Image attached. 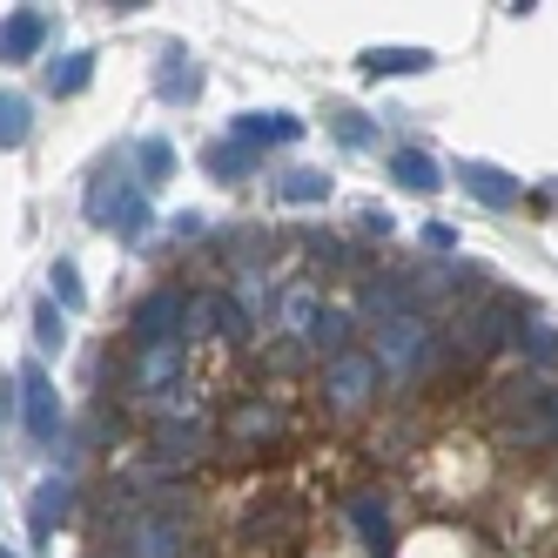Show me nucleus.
Returning a JSON list of instances; mask_svg holds the SVG:
<instances>
[{"mask_svg": "<svg viewBox=\"0 0 558 558\" xmlns=\"http://www.w3.org/2000/svg\"><path fill=\"white\" fill-rule=\"evenodd\" d=\"M337 135H343L350 148H364V142H371V129H364V114H337Z\"/></svg>", "mask_w": 558, "mask_h": 558, "instance_id": "nucleus-30", "label": "nucleus"}, {"mask_svg": "<svg viewBox=\"0 0 558 558\" xmlns=\"http://www.w3.org/2000/svg\"><path fill=\"white\" fill-rule=\"evenodd\" d=\"M48 283H54V296H61V310H82V269H74L68 256L48 269Z\"/></svg>", "mask_w": 558, "mask_h": 558, "instance_id": "nucleus-28", "label": "nucleus"}, {"mask_svg": "<svg viewBox=\"0 0 558 558\" xmlns=\"http://www.w3.org/2000/svg\"><path fill=\"white\" fill-rule=\"evenodd\" d=\"M235 310H243L250 324L269 310V276H263V269H243V276H235Z\"/></svg>", "mask_w": 558, "mask_h": 558, "instance_id": "nucleus-23", "label": "nucleus"}, {"mask_svg": "<svg viewBox=\"0 0 558 558\" xmlns=\"http://www.w3.org/2000/svg\"><path fill=\"white\" fill-rule=\"evenodd\" d=\"M316 310H324V296H316V283H290V290H283V303H276V324H283L290 337H310Z\"/></svg>", "mask_w": 558, "mask_h": 558, "instance_id": "nucleus-13", "label": "nucleus"}, {"mask_svg": "<svg viewBox=\"0 0 558 558\" xmlns=\"http://www.w3.org/2000/svg\"><path fill=\"white\" fill-rule=\"evenodd\" d=\"M229 430H235V437H276V430H283V417H276L269 404H250V411H235Z\"/></svg>", "mask_w": 558, "mask_h": 558, "instance_id": "nucleus-25", "label": "nucleus"}, {"mask_svg": "<svg viewBox=\"0 0 558 558\" xmlns=\"http://www.w3.org/2000/svg\"><path fill=\"white\" fill-rule=\"evenodd\" d=\"M390 175L404 182V189H437V182H445L437 155H424V148H397V155H390Z\"/></svg>", "mask_w": 558, "mask_h": 558, "instance_id": "nucleus-15", "label": "nucleus"}, {"mask_svg": "<svg viewBox=\"0 0 558 558\" xmlns=\"http://www.w3.org/2000/svg\"><path fill=\"white\" fill-rule=\"evenodd\" d=\"M377 371H390V377H411L424 356H430V324L411 310V316H390V324H377Z\"/></svg>", "mask_w": 558, "mask_h": 558, "instance_id": "nucleus-2", "label": "nucleus"}, {"mask_svg": "<svg viewBox=\"0 0 558 558\" xmlns=\"http://www.w3.org/2000/svg\"><path fill=\"white\" fill-rule=\"evenodd\" d=\"M135 162H142V175H135L142 189H162V182L175 175V148H169L162 135H148V142H135Z\"/></svg>", "mask_w": 558, "mask_h": 558, "instance_id": "nucleus-17", "label": "nucleus"}, {"mask_svg": "<svg viewBox=\"0 0 558 558\" xmlns=\"http://www.w3.org/2000/svg\"><path fill=\"white\" fill-rule=\"evenodd\" d=\"M276 195H283V203H324V195H330V175H316V169H290L283 182H276Z\"/></svg>", "mask_w": 558, "mask_h": 558, "instance_id": "nucleus-21", "label": "nucleus"}, {"mask_svg": "<svg viewBox=\"0 0 558 558\" xmlns=\"http://www.w3.org/2000/svg\"><path fill=\"white\" fill-rule=\"evenodd\" d=\"M155 88H162V101H195V88H203V74H195L189 61H175V68L162 74V82H155Z\"/></svg>", "mask_w": 558, "mask_h": 558, "instance_id": "nucleus-27", "label": "nucleus"}, {"mask_svg": "<svg viewBox=\"0 0 558 558\" xmlns=\"http://www.w3.org/2000/svg\"><path fill=\"white\" fill-rule=\"evenodd\" d=\"M303 135V122H296V114H283V108H276V114H235V122H229V142H243V148H269V142H296Z\"/></svg>", "mask_w": 558, "mask_h": 558, "instance_id": "nucleus-10", "label": "nucleus"}, {"mask_svg": "<svg viewBox=\"0 0 558 558\" xmlns=\"http://www.w3.org/2000/svg\"><path fill=\"white\" fill-rule=\"evenodd\" d=\"M0 558H14V551H8V545H0Z\"/></svg>", "mask_w": 558, "mask_h": 558, "instance_id": "nucleus-33", "label": "nucleus"}, {"mask_svg": "<svg viewBox=\"0 0 558 558\" xmlns=\"http://www.w3.org/2000/svg\"><path fill=\"white\" fill-rule=\"evenodd\" d=\"M518 445H558V390H551V404L532 424H518Z\"/></svg>", "mask_w": 558, "mask_h": 558, "instance_id": "nucleus-26", "label": "nucleus"}, {"mask_svg": "<svg viewBox=\"0 0 558 558\" xmlns=\"http://www.w3.org/2000/svg\"><path fill=\"white\" fill-rule=\"evenodd\" d=\"M34 135V101L14 95V88H0V148H21Z\"/></svg>", "mask_w": 558, "mask_h": 558, "instance_id": "nucleus-16", "label": "nucleus"}, {"mask_svg": "<svg viewBox=\"0 0 558 558\" xmlns=\"http://www.w3.org/2000/svg\"><path fill=\"white\" fill-rule=\"evenodd\" d=\"M343 337H350V316L343 310H316V324H310V350H330V356H343Z\"/></svg>", "mask_w": 558, "mask_h": 558, "instance_id": "nucleus-20", "label": "nucleus"}, {"mask_svg": "<svg viewBox=\"0 0 558 558\" xmlns=\"http://www.w3.org/2000/svg\"><path fill=\"white\" fill-rule=\"evenodd\" d=\"M48 48V14L41 8H21L0 21V61H34Z\"/></svg>", "mask_w": 558, "mask_h": 558, "instance_id": "nucleus-9", "label": "nucleus"}, {"mask_svg": "<svg viewBox=\"0 0 558 558\" xmlns=\"http://www.w3.org/2000/svg\"><path fill=\"white\" fill-rule=\"evenodd\" d=\"M88 74H95V54H61V61L48 68V88H54V95H82Z\"/></svg>", "mask_w": 558, "mask_h": 558, "instance_id": "nucleus-19", "label": "nucleus"}, {"mask_svg": "<svg viewBox=\"0 0 558 558\" xmlns=\"http://www.w3.org/2000/svg\"><path fill=\"white\" fill-rule=\"evenodd\" d=\"M464 189H471V203H485V209H511L518 203V182L505 169H492V162H471L464 169Z\"/></svg>", "mask_w": 558, "mask_h": 558, "instance_id": "nucleus-12", "label": "nucleus"}, {"mask_svg": "<svg viewBox=\"0 0 558 558\" xmlns=\"http://www.w3.org/2000/svg\"><path fill=\"white\" fill-rule=\"evenodd\" d=\"M182 350L189 343H135V364H129V390L135 397H169V390H182Z\"/></svg>", "mask_w": 558, "mask_h": 558, "instance_id": "nucleus-4", "label": "nucleus"}, {"mask_svg": "<svg viewBox=\"0 0 558 558\" xmlns=\"http://www.w3.org/2000/svg\"><path fill=\"white\" fill-rule=\"evenodd\" d=\"M424 243L430 250H458V235H451V222H424Z\"/></svg>", "mask_w": 558, "mask_h": 558, "instance_id": "nucleus-31", "label": "nucleus"}, {"mask_svg": "<svg viewBox=\"0 0 558 558\" xmlns=\"http://www.w3.org/2000/svg\"><path fill=\"white\" fill-rule=\"evenodd\" d=\"M216 330H222L229 343H250V316L235 310V296H216Z\"/></svg>", "mask_w": 558, "mask_h": 558, "instance_id": "nucleus-29", "label": "nucleus"}, {"mask_svg": "<svg viewBox=\"0 0 558 558\" xmlns=\"http://www.w3.org/2000/svg\"><path fill=\"white\" fill-rule=\"evenodd\" d=\"M82 209H88V222H108L114 235H142V229H148V195H142V182H135L122 162H101V169H95Z\"/></svg>", "mask_w": 558, "mask_h": 558, "instance_id": "nucleus-1", "label": "nucleus"}, {"mask_svg": "<svg viewBox=\"0 0 558 558\" xmlns=\"http://www.w3.org/2000/svg\"><path fill=\"white\" fill-rule=\"evenodd\" d=\"M68 498H74L68 477H41V485H34V505H27V532H34V545H48V538L68 525Z\"/></svg>", "mask_w": 558, "mask_h": 558, "instance_id": "nucleus-8", "label": "nucleus"}, {"mask_svg": "<svg viewBox=\"0 0 558 558\" xmlns=\"http://www.w3.org/2000/svg\"><path fill=\"white\" fill-rule=\"evenodd\" d=\"M21 417H27V437L34 445H54L61 437V397H54V377L41 364H21Z\"/></svg>", "mask_w": 558, "mask_h": 558, "instance_id": "nucleus-5", "label": "nucleus"}, {"mask_svg": "<svg viewBox=\"0 0 558 558\" xmlns=\"http://www.w3.org/2000/svg\"><path fill=\"white\" fill-rule=\"evenodd\" d=\"M203 162H209V175H216V182H243V175L256 169V148H243V142H229V135H222V142H209Z\"/></svg>", "mask_w": 558, "mask_h": 558, "instance_id": "nucleus-14", "label": "nucleus"}, {"mask_svg": "<svg viewBox=\"0 0 558 558\" xmlns=\"http://www.w3.org/2000/svg\"><path fill=\"white\" fill-rule=\"evenodd\" d=\"M189 545V525L182 518H162V511H135L122 538H114V558H182Z\"/></svg>", "mask_w": 558, "mask_h": 558, "instance_id": "nucleus-3", "label": "nucleus"}, {"mask_svg": "<svg viewBox=\"0 0 558 558\" xmlns=\"http://www.w3.org/2000/svg\"><path fill=\"white\" fill-rule=\"evenodd\" d=\"M21 411V377H0V417Z\"/></svg>", "mask_w": 558, "mask_h": 558, "instance_id": "nucleus-32", "label": "nucleus"}, {"mask_svg": "<svg viewBox=\"0 0 558 558\" xmlns=\"http://www.w3.org/2000/svg\"><path fill=\"white\" fill-rule=\"evenodd\" d=\"M377 356H364V350H343V356H330L324 364V390H330V404L337 411H356V404H371V390H377Z\"/></svg>", "mask_w": 558, "mask_h": 558, "instance_id": "nucleus-7", "label": "nucleus"}, {"mask_svg": "<svg viewBox=\"0 0 558 558\" xmlns=\"http://www.w3.org/2000/svg\"><path fill=\"white\" fill-rule=\"evenodd\" d=\"M518 350H525L532 364H558V330L551 324H525L518 330Z\"/></svg>", "mask_w": 558, "mask_h": 558, "instance_id": "nucleus-24", "label": "nucleus"}, {"mask_svg": "<svg viewBox=\"0 0 558 558\" xmlns=\"http://www.w3.org/2000/svg\"><path fill=\"white\" fill-rule=\"evenodd\" d=\"M356 68H364L371 82H397V74H424V68H437V61H430V48H371Z\"/></svg>", "mask_w": 558, "mask_h": 558, "instance_id": "nucleus-11", "label": "nucleus"}, {"mask_svg": "<svg viewBox=\"0 0 558 558\" xmlns=\"http://www.w3.org/2000/svg\"><path fill=\"white\" fill-rule=\"evenodd\" d=\"M34 343H41V350H54V356H61V343H68V316L54 310V296H41V303H34Z\"/></svg>", "mask_w": 558, "mask_h": 558, "instance_id": "nucleus-22", "label": "nucleus"}, {"mask_svg": "<svg viewBox=\"0 0 558 558\" xmlns=\"http://www.w3.org/2000/svg\"><path fill=\"white\" fill-rule=\"evenodd\" d=\"M350 525L364 532V545H377V551L390 545V511H384L377 498H350Z\"/></svg>", "mask_w": 558, "mask_h": 558, "instance_id": "nucleus-18", "label": "nucleus"}, {"mask_svg": "<svg viewBox=\"0 0 558 558\" xmlns=\"http://www.w3.org/2000/svg\"><path fill=\"white\" fill-rule=\"evenodd\" d=\"M182 316H189V296L182 290H148L129 316V337L135 343H182Z\"/></svg>", "mask_w": 558, "mask_h": 558, "instance_id": "nucleus-6", "label": "nucleus"}]
</instances>
